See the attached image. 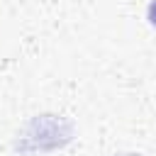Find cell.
<instances>
[{
    "instance_id": "6da1fadb",
    "label": "cell",
    "mask_w": 156,
    "mask_h": 156,
    "mask_svg": "<svg viewBox=\"0 0 156 156\" xmlns=\"http://www.w3.org/2000/svg\"><path fill=\"white\" fill-rule=\"evenodd\" d=\"M146 15H149V22L156 27V0H151V5H149V10H146Z\"/></svg>"
}]
</instances>
